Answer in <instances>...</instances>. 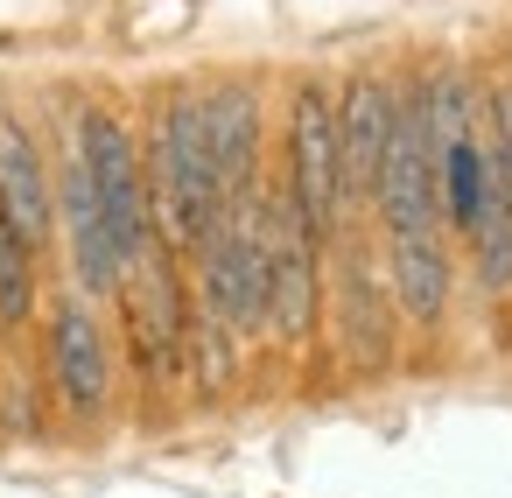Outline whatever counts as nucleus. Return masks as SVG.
Returning a JSON list of instances; mask_svg holds the SVG:
<instances>
[{
    "instance_id": "12",
    "label": "nucleus",
    "mask_w": 512,
    "mask_h": 498,
    "mask_svg": "<svg viewBox=\"0 0 512 498\" xmlns=\"http://www.w3.org/2000/svg\"><path fill=\"white\" fill-rule=\"evenodd\" d=\"M0 211H8V225L29 246H43L50 218H57V183L43 169V148H36V134L8 106H0Z\"/></svg>"
},
{
    "instance_id": "11",
    "label": "nucleus",
    "mask_w": 512,
    "mask_h": 498,
    "mask_svg": "<svg viewBox=\"0 0 512 498\" xmlns=\"http://www.w3.org/2000/svg\"><path fill=\"white\" fill-rule=\"evenodd\" d=\"M393 85L386 78H351L337 99V169H344V197H372L379 183V155L393 134Z\"/></svg>"
},
{
    "instance_id": "9",
    "label": "nucleus",
    "mask_w": 512,
    "mask_h": 498,
    "mask_svg": "<svg viewBox=\"0 0 512 498\" xmlns=\"http://www.w3.org/2000/svg\"><path fill=\"white\" fill-rule=\"evenodd\" d=\"M197 120H204V148L218 169L225 204L260 190V92L253 85H211L197 92Z\"/></svg>"
},
{
    "instance_id": "15",
    "label": "nucleus",
    "mask_w": 512,
    "mask_h": 498,
    "mask_svg": "<svg viewBox=\"0 0 512 498\" xmlns=\"http://www.w3.org/2000/svg\"><path fill=\"white\" fill-rule=\"evenodd\" d=\"M36 309V246L0 211V330H22Z\"/></svg>"
},
{
    "instance_id": "1",
    "label": "nucleus",
    "mask_w": 512,
    "mask_h": 498,
    "mask_svg": "<svg viewBox=\"0 0 512 498\" xmlns=\"http://www.w3.org/2000/svg\"><path fill=\"white\" fill-rule=\"evenodd\" d=\"M148 218L155 239L169 253H197V239L225 218V190L204 148V120H197V92H169L148 134Z\"/></svg>"
},
{
    "instance_id": "3",
    "label": "nucleus",
    "mask_w": 512,
    "mask_h": 498,
    "mask_svg": "<svg viewBox=\"0 0 512 498\" xmlns=\"http://www.w3.org/2000/svg\"><path fill=\"white\" fill-rule=\"evenodd\" d=\"M253 225H260V260H267V337L302 344L323 316V239L295 218L288 190L253 197Z\"/></svg>"
},
{
    "instance_id": "7",
    "label": "nucleus",
    "mask_w": 512,
    "mask_h": 498,
    "mask_svg": "<svg viewBox=\"0 0 512 498\" xmlns=\"http://www.w3.org/2000/svg\"><path fill=\"white\" fill-rule=\"evenodd\" d=\"M120 295H127V323H134V358H141V372H148L155 386H162V379H176V372H183L190 309H183V288H176L169 253H155V246H148V253L127 267Z\"/></svg>"
},
{
    "instance_id": "16",
    "label": "nucleus",
    "mask_w": 512,
    "mask_h": 498,
    "mask_svg": "<svg viewBox=\"0 0 512 498\" xmlns=\"http://www.w3.org/2000/svg\"><path fill=\"white\" fill-rule=\"evenodd\" d=\"M484 155H491V176H498V190H505V204H512V85H498V92H491Z\"/></svg>"
},
{
    "instance_id": "2",
    "label": "nucleus",
    "mask_w": 512,
    "mask_h": 498,
    "mask_svg": "<svg viewBox=\"0 0 512 498\" xmlns=\"http://www.w3.org/2000/svg\"><path fill=\"white\" fill-rule=\"evenodd\" d=\"M253 197H260V190H253ZM253 197L225 204V218L197 239V316L225 323L232 337L267 330V260H260Z\"/></svg>"
},
{
    "instance_id": "14",
    "label": "nucleus",
    "mask_w": 512,
    "mask_h": 498,
    "mask_svg": "<svg viewBox=\"0 0 512 498\" xmlns=\"http://www.w3.org/2000/svg\"><path fill=\"white\" fill-rule=\"evenodd\" d=\"M435 176H442V218H449L456 232H470V218H477V204H484V190H491L484 134L470 127V134L442 141V148H435Z\"/></svg>"
},
{
    "instance_id": "8",
    "label": "nucleus",
    "mask_w": 512,
    "mask_h": 498,
    "mask_svg": "<svg viewBox=\"0 0 512 498\" xmlns=\"http://www.w3.org/2000/svg\"><path fill=\"white\" fill-rule=\"evenodd\" d=\"M50 379H57V400L85 421L106 414V400H113V344L85 295H64L50 309Z\"/></svg>"
},
{
    "instance_id": "4",
    "label": "nucleus",
    "mask_w": 512,
    "mask_h": 498,
    "mask_svg": "<svg viewBox=\"0 0 512 498\" xmlns=\"http://www.w3.org/2000/svg\"><path fill=\"white\" fill-rule=\"evenodd\" d=\"M71 148H78V162H85V176L99 190V211L113 225L120 260L134 267L155 246V218H148V169H141V148H134L127 120L106 113V106H85L78 127H71Z\"/></svg>"
},
{
    "instance_id": "13",
    "label": "nucleus",
    "mask_w": 512,
    "mask_h": 498,
    "mask_svg": "<svg viewBox=\"0 0 512 498\" xmlns=\"http://www.w3.org/2000/svg\"><path fill=\"white\" fill-rule=\"evenodd\" d=\"M386 288L407 323H442L449 309V253L442 232H386Z\"/></svg>"
},
{
    "instance_id": "5",
    "label": "nucleus",
    "mask_w": 512,
    "mask_h": 498,
    "mask_svg": "<svg viewBox=\"0 0 512 498\" xmlns=\"http://www.w3.org/2000/svg\"><path fill=\"white\" fill-rule=\"evenodd\" d=\"M288 204L323 246H337L351 197H344V169H337V99L323 85H295V99H288Z\"/></svg>"
},
{
    "instance_id": "10",
    "label": "nucleus",
    "mask_w": 512,
    "mask_h": 498,
    "mask_svg": "<svg viewBox=\"0 0 512 498\" xmlns=\"http://www.w3.org/2000/svg\"><path fill=\"white\" fill-rule=\"evenodd\" d=\"M393 323H400V309H393L386 274L365 260V246H344V260H337V337H344L351 365L379 372L393 358Z\"/></svg>"
},
{
    "instance_id": "6",
    "label": "nucleus",
    "mask_w": 512,
    "mask_h": 498,
    "mask_svg": "<svg viewBox=\"0 0 512 498\" xmlns=\"http://www.w3.org/2000/svg\"><path fill=\"white\" fill-rule=\"evenodd\" d=\"M372 204H379L386 232H442V176H435V134H428L421 85L393 99V134L379 155Z\"/></svg>"
}]
</instances>
